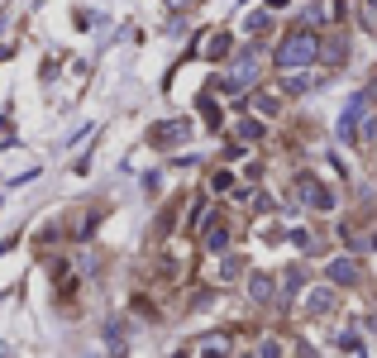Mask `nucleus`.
<instances>
[{
  "label": "nucleus",
  "mask_w": 377,
  "mask_h": 358,
  "mask_svg": "<svg viewBox=\"0 0 377 358\" xmlns=\"http://www.w3.org/2000/svg\"><path fill=\"white\" fill-rule=\"evenodd\" d=\"M325 277H329L334 287H349V282H358V263H353V258H334V263L325 268Z\"/></svg>",
  "instance_id": "4"
},
{
  "label": "nucleus",
  "mask_w": 377,
  "mask_h": 358,
  "mask_svg": "<svg viewBox=\"0 0 377 358\" xmlns=\"http://www.w3.org/2000/svg\"><path fill=\"white\" fill-rule=\"evenodd\" d=\"M239 268H243L239 258H225V263H220V277H225V282H229V277H239Z\"/></svg>",
  "instance_id": "10"
},
{
  "label": "nucleus",
  "mask_w": 377,
  "mask_h": 358,
  "mask_svg": "<svg viewBox=\"0 0 377 358\" xmlns=\"http://www.w3.org/2000/svg\"><path fill=\"white\" fill-rule=\"evenodd\" d=\"M368 5H373V10H377V0H368Z\"/></svg>",
  "instance_id": "16"
},
{
  "label": "nucleus",
  "mask_w": 377,
  "mask_h": 358,
  "mask_svg": "<svg viewBox=\"0 0 377 358\" xmlns=\"http://www.w3.org/2000/svg\"><path fill=\"white\" fill-rule=\"evenodd\" d=\"M211 187H215V192H229V187H234V177H229V172H215V182H211Z\"/></svg>",
  "instance_id": "12"
},
{
  "label": "nucleus",
  "mask_w": 377,
  "mask_h": 358,
  "mask_svg": "<svg viewBox=\"0 0 377 358\" xmlns=\"http://www.w3.org/2000/svg\"><path fill=\"white\" fill-rule=\"evenodd\" d=\"M243 358H253V354H243Z\"/></svg>",
  "instance_id": "18"
},
{
  "label": "nucleus",
  "mask_w": 377,
  "mask_h": 358,
  "mask_svg": "<svg viewBox=\"0 0 377 358\" xmlns=\"http://www.w3.org/2000/svg\"><path fill=\"white\" fill-rule=\"evenodd\" d=\"M253 106H258V110H263V115H277V96H258Z\"/></svg>",
  "instance_id": "11"
},
{
  "label": "nucleus",
  "mask_w": 377,
  "mask_h": 358,
  "mask_svg": "<svg viewBox=\"0 0 377 358\" xmlns=\"http://www.w3.org/2000/svg\"><path fill=\"white\" fill-rule=\"evenodd\" d=\"M239 138H263V124H258V120H243V124H239Z\"/></svg>",
  "instance_id": "9"
},
{
  "label": "nucleus",
  "mask_w": 377,
  "mask_h": 358,
  "mask_svg": "<svg viewBox=\"0 0 377 358\" xmlns=\"http://www.w3.org/2000/svg\"><path fill=\"white\" fill-rule=\"evenodd\" d=\"M187 134H191L187 120H167V124H153L148 129V143H172V138H187Z\"/></svg>",
  "instance_id": "3"
},
{
  "label": "nucleus",
  "mask_w": 377,
  "mask_h": 358,
  "mask_svg": "<svg viewBox=\"0 0 377 358\" xmlns=\"http://www.w3.org/2000/svg\"><path fill=\"white\" fill-rule=\"evenodd\" d=\"M206 358H225V344H220V339H211V344H206Z\"/></svg>",
  "instance_id": "14"
},
{
  "label": "nucleus",
  "mask_w": 377,
  "mask_h": 358,
  "mask_svg": "<svg viewBox=\"0 0 377 358\" xmlns=\"http://www.w3.org/2000/svg\"><path fill=\"white\" fill-rule=\"evenodd\" d=\"M329 306H334V292H329V287H320V292H311V301H306V310H311V315H325Z\"/></svg>",
  "instance_id": "7"
},
{
  "label": "nucleus",
  "mask_w": 377,
  "mask_h": 358,
  "mask_svg": "<svg viewBox=\"0 0 377 358\" xmlns=\"http://www.w3.org/2000/svg\"><path fill=\"white\" fill-rule=\"evenodd\" d=\"M206 244H211V248H215V253H220V248L229 244V229H225V224H211V234H206Z\"/></svg>",
  "instance_id": "8"
},
{
  "label": "nucleus",
  "mask_w": 377,
  "mask_h": 358,
  "mask_svg": "<svg viewBox=\"0 0 377 358\" xmlns=\"http://www.w3.org/2000/svg\"><path fill=\"white\" fill-rule=\"evenodd\" d=\"M258 358H282V344H272V339H268V344L258 349Z\"/></svg>",
  "instance_id": "13"
},
{
  "label": "nucleus",
  "mask_w": 377,
  "mask_h": 358,
  "mask_svg": "<svg viewBox=\"0 0 377 358\" xmlns=\"http://www.w3.org/2000/svg\"><path fill=\"white\" fill-rule=\"evenodd\" d=\"M172 5H182V0H172Z\"/></svg>",
  "instance_id": "17"
},
{
  "label": "nucleus",
  "mask_w": 377,
  "mask_h": 358,
  "mask_svg": "<svg viewBox=\"0 0 377 358\" xmlns=\"http://www.w3.org/2000/svg\"><path fill=\"white\" fill-rule=\"evenodd\" d=\"M301 196H306V201H311L315 210H329V206H334V196L325 192V187L315 182V177H301Z\"/></svg>",
  "instance_id": "5"
},
{
  "label": "nucleus",
  "mask_w": 377,
  "mask_h": 358,
  "mask_svg": "<svg viewBox=\"0 0 377 358\" xmlns=\"http://www.w3.org/2000/svg\"><path fill=\"white\" fill-rule=\"evenodd\" d=\"M272 292H277V287H272V277H268V273H253V277H248V296H253L258 306H268V301H272Z\"/></svg>",
  "instance_id": "6"
},
{
  "label": "nucleus",
  "mask_w": 377,
  "mask_h": 358,
  "mask_svg": "<svg viewBox=\"0 0 377 358\" xmlns=\"http://www.w3.org/2000/svg\"><path fill=\"white\" fill-rule=\"evenodd\" d=\"M373 101H377V82H373Z\"/></svg>",
  "instance_id": "15"
},
{
  "label": "nucleus",
  "mask_w": 377,
  "mask_h": 358,
  "mask_svg": "<svg viewBox=\"0 0 377 358\" xmlns=\"http://www.w3.org/2000/svg\"><path fill=\"white\" fill-rule=\"evenodd\" d=\"M363 110H368V101L358 96L349 110L339 115V138H344V143H358V124H363Z\"/></svg>",
  "instance_id": "2"
},
{
  "label": "nucleus",
  "mask_w": 377,
  "mask_h": 358,
  "mask_svg": "<svg viewBox=\"0 0 377 358\" xmlns=\"http://www.w3.org/2000/svg\"><path fill=\"white\" fill-rule=\"evenodd\" d=\"M315 57H320V38H315V34H306V29H297V34H287V38H282V48H277V67L297 72V67H311Z\"/></svg>",
  "instance_id": "1"
}]
</instances>
